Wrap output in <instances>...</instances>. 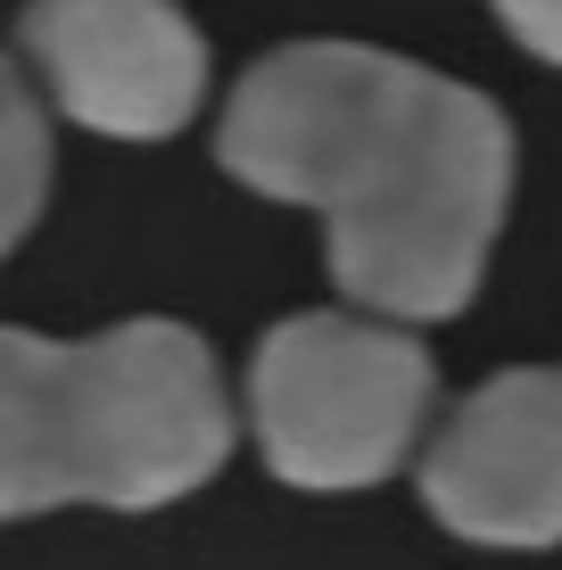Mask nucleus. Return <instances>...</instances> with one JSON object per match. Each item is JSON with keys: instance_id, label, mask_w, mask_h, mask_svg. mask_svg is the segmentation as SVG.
<instances>
[{"instance_id": "nucleus-3", "label": "nucleus", "mask_w": 562, "mask_h": 570, "mask_svg": "<svg viewBox=\"0 0 562 570\" xmlns=\"http://www.w3.org/2000/svg\"><path fill=\"white\" fill-rule=\"evenodd\" d=\"M438 422V364L381 314H289L248 356V430L282 488H381Z\"/></svg>"}, {"instance_id": "nucleus-1", "label": "nucleus", "mask_w": 562, "mask_h": 570, "mask_svg": "<svg viewBox=\"0 0 562 570\" xmlns=\"http://www.w3.org/2000/svg\"><path fill=\"white\" fill-rule=\"evenodd\" d=\"M216 166L323 215L356 314L447 323L480 298L513 199V125L489 91L373 42H289L231 83Z\"/></svg>"}, {"instance_id": "nucleus-4", "label": "nucleus", "mask_w": 562, "mask_h": 570, "mask_svg": "<svg viewBox=\"0 0 562 570\" xmlns=\"http://www.w3.org/2000/svg\"><path fill=\"white\" fill-rule=\"evenodd\" d=\"M17 50L50 108L108 141H174L207 100V33L174 0H26Z\"/></svg>"}, {"instance_id": "nucleus-2", "label": "nucleus", "mask_w": 562, "mask_h": 570, "mask_svg": "<svg viewBox=\"0 0 562 570\" xmlns=\"http://www.w3.org/2000/svg\"><path fill=\"white\" fill-rule=\"evenodd\" d=\"M231 430L216 347L190 323L141 314L91 340L0 323V521L58 504H174L224 471Z\"/></svg>"}, {"instance_id": "nucleus-6", "label": "nucleus", "mask_w": 562, "mask_h": 570, "mask_svg": "<svg viewBox=\"0 0 562 570\" xmlns=\"http://www.w3.org/2000/svg\"><path fill=\"white\" fill-rule=\"evenodd\" d=\"M50 108L42 91L26 83L9 50H0V257L42 224V199H50Z\"/></svg>"}, {"instance_id": "nucleus-7", "label": "nucleus", "mask_w": 562, "mask_h": 570, "mask_svg": "<svg viewBox=\"0 0 562 570\" xmlns=\"http://www.w3.org/2000/svg\"><path fill=\"white\" fill-rule=\"evenodd\" d=\"M496 17H505V33H513L530 58L562 67V0H496Z\"/></svg>"}, {"instance_id": "nucleus-5", "label": "nucleus", "mask_w": 562, "mask_h": 570, "mask_svg": "<svg viewBox=\"0 0 562 570\" xmlns=\"http://www.w3.org/2000/svg\"><path fill=\"white\" fill-rule=\"evenodd\" d=\"M422 504L463 546H562V364H513L438 414L422 439Z\"/></svg>"}]
</instances>
